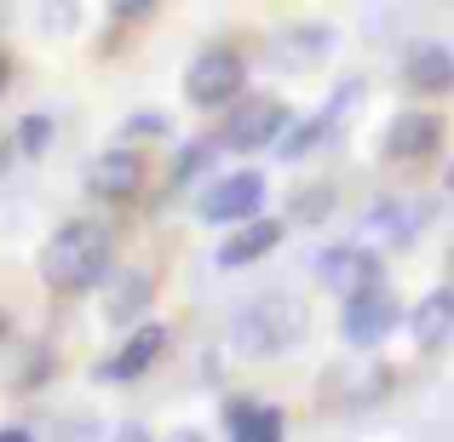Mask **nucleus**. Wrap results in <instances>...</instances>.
I'll list each match as a JSON object with an SVG mask.
<instances>
[{"label": "nucleus", "mask_w": 454, "mask_h": 442, "mask_svg": "<svg viewBox=\"0 0 454 442\" xmlns=\"http://www.w3.org/2000/svg\"><path fill=\"white\" fill-rule=\"evenodd\" d=\"M46 144H52V121H46V115H23L18 121V138H12V150L18 155H46Z\"/></svg>", "instance_id": "a211bd4d"}, {"label": "nucleus", "mask_w": 454, "mask_h": 442, "mask_svg": "<svg viewBox=\"0 0 454 442\" xmlns=\"http://www.w3.org/2000/svg\"><path fill=\"white\" fill-rule=\"evenodd\" d=\"M259 207H265V178L259 173H224V178H213L207 196L196 201V213L207 224H242V219H254Z\"/></svg>", "instance_id": "39448f33"}, {"label": "nucleus", "mask_w": 454, "mask_h": 442, "mask_svg": "<svg viewBox=\"0 0 454 442\" xmlns=\"http://www.w3.org/2000/svg\"><path fill=\"white\" fill-rule=\"evenodd\" d=\"M110 12H115L121 23H133V18H150V12H155V0H110Z\"/></svg>", "instance_id": "412c9836"}, {"label": "nucleus", "mask_w": 454, "mask_h": 442, "mask_svg": "<svg viewBox=\"0 0 454 442\" xmlns=\"http://www.w3.org/2000/svg\"><path fill=\"white\" fill-rule=\"evenodd\" d=\"M46 29H58V35L75 29V0H46Z\"/></svg>", "instance_id": "aec40b11"}, {"label": "nucleus", "mask_w": 454, "mask_h": 442, "mask_svg": "<svg viewBox=\"0 0 454 442\" xmlns=\"http://www.w3.org/2000/svg\"><path fill=\"white\" fill-rule=\"evenodd\" d=\"M409 328H414V345H420V351H437V345H449V333H454V293H449V288L426 293L420 305H414Z\"/></svg>", "instance_id": "2eb2a0df"}, {"label": "nucleus", "mask_w": 454, "mask_h": 442, "mask_svg": "<svg viewBox=\"0 0 454 442\" xmlns=\"http://www.w3.org/2000/svg\"><path fill=\"white\" fill-rule=\"evenodd\" d=\"M449 196H454V161H449Z\"/></svg>", "instance_id": "bb28decb"}, {"label": "nucleus", "mask_w": 454, "mask_h": 442, "mask_svg": "<svg viewBox=\"0 0 454 442\" xmlns=\"http://www.w3.org/2000/svg\"><path fill=\"white\" fill-rule=\"evenodd\" d=\"M277 242H282V219H242L236 224V236L231 242H219V265L224 270H242V265H254V259H265V253H277Z\"/></svg>", "instance_id": "f8f14e48"}, {"label": "nucleus", "mask_w": 454, "mask_h": 442, "mask_svg": "<svg viewBox=\"0 0 454 442\" xmlns=\"http://www.w3.org/2000/svg\"><path fill=\"white\" fill-rule=\"evenodd\" d=\"M247 87V64L236 46H207V52L190 58L184 69V98L196 110H219V104H236Z\"/></svg>", "instance_id": "7ed1b4c3"}, {"label": "nucleus", "mask_w": 454, "mask_h": 442, "mask_svg": "<svg viewBox=\"0 0 454 442\" xmlns=\"http://www.w3.org/2000/svg\"><path fill=\"white\" fill-rule=\"evenodd\" d=\"M167 442H201V431H173Z\"/></svg>", "instance_id": "a878e982"}, {"label": "nucleus", "mask_w": 454, "mask_h": 442, "mask_svg": "<svg viewBox=\"0 0 454 442\" xmlns=\"http://www.w3.org/2000/svg\"><path fill=\"white\" fill-rule=\"evenodd\" d=\"M403 75H409V87L414 92H449L454 87V52L443 41H420V46H409V58H403Z\"/></svg>", "instance_id": "4468645a"}, {"label": "nucleus", "mask_w": 454, "mask_h": 442, "mask_svg": "<svg viewBox=\"0 0 454 442\" xmlns=\"http://www.w3.org/2000/svg\"><path fill=\"white\" fill-rule=\"evenodd\" d=\"M12 339V316H6V310H0V345H6Z\"/></svg>", "instance_id": "393cba45"}, {"label": "nucleus", "mask_w": 454, "mask_h": 442, "mask_svg": "<svg viewBox=\"0 0 454 442\" xmlns=\"http://www.w3.org/2000/svg\"><path fill=\"white\" fill-rule=\"evenodd\" d=\"M6 81H12V58L0 52V92H6Z\"/></svg>", "instance_id": "b1692460"}, {"label": "nucleus", "mask_w": 454, "mask_h": 442, "mask_svg": "<svg viewBox=\"0 0 454 442\" xmlns=\"http://www.w3.org/2000/svg\"><path fill=\"white\" fill-rule=\"evenodd\" d=\"M110 253H115V236L98 219H69L41 247V282L52 293H87L110 276Z\"/></svg>", "instance_id": "f257e3e1"}, {"label": "nucleus", "mask_w": 454, "mask_h": 442, "mask_svg": "<svg viewBox=\"0 0 454 442\" xmlns=\"http://www.w3.org/2000/svg\"><path fill=\"white\" fill-rule=\"evenodd\" d=\"M161 351H167V328L161 322H138V328L121 339V351L98 362V379L104 385H133V379H145L150 368L161 362Z\"/></svg>", "instance_id": "423d86ee"}, {"label": "nucleus", "mask_w": 454, "mask_h": 442, "mask_svg": "<svg viewBox=\"0 0 454 442\" xmlns=\"http://www.w3.org/2000/svg\"><path fill=\"white\" fill-rule=\"evenodd\" d=\"M328 207H333L328 190H305V196L294 201V219H310V224H317V219H328Z\"/></svg>", "instance_id": "6ab92c4d"}, {"label": "nucleus", "mask_w": 454, "mask_h": 442, "mask_svg": "<svg viewBox=\"0 0 454 442\" xmlns=\"http://www.w3.org/2000/svg\"><path fill=\"white\" fill-rule=\"evenodd\" d=\"M351 98H363V81H345V87L333 92L328 104H322V115H317V121L294 127V133L282 138V155H288V161H300V155H310V150H322V144H328V133H333V127H340V115L351 110Z\"/></svg>", "instance_id": "9b49d317"}, {"label": "nucleus", "mask_w": 454, "mask_h": 442, "mask_svg": "<svg viewBox=\"0 0 454 442\" xmlns=\"http://www.w3.org/2000/svg\"><path fill=\"white\" fill-rule=\"evenodd\" d=\"M138 184H145L138 150H104L87 167V196H98V201H127V196H138Z\"/></svg>", "instance_id": "1a4fd4ad"}, {"label": "nucleus", "mask_w": 454, "mask_h": 442, "mask_svg": "<svg viewBox=\"0 0 454 442\" xmlns=\"http://www.w3.org/2000/svg\"><path fill=\"white\" fill-rule=\"evenodd\" d=\"M224 431H231V442H282L288 437V414L277 402H231Z\"/></svg>", "instance_id": "ddd939ff"}, {"label": "nucleus", "mask_w": 454, "mask_h": 442, "mask_svg": "<svg viewBox=\"0 0 454 442\" xmlns=\"http://www.w3.org/2000/svg\"><path fill=\"white\" fill-rule=\"evenodd\" d=\"M300 333H305V310H300V299H288V293H265V299H254V305L236 316L231 339H236V351H242V356H277V351H288Z\"/></svg>", "instance_id": "f03ea898"}, {"label": "nucleus", "mask_w": 454, "mask_h": 442, "mask_svg": "<svg viewBox=\"0 0 454 442\" xmlns=\"http://www.w3.org/2000/svg\"><path fill=\"white\" fill-rule=\"evenodd\" d=\"M391 328H397V299L380 288V282L345 299V310H340V333H345V345H380Z\"/></svg>", "instance_id": "0eeeda50"}, {"label": "nucleus", "mask_w": 454, "mask_h": 442, "mask_svg": "<svg viewBox=\"0 0 454 442\" xmlns=\"http://www.w3.org/2000/svg\"><path fill=\"white\" fill-rule=\"evenodd\" d=\"M110 442H150V431H138V425H127V431H115Z\"/></svg>", "instance_id": "5701e85b"}, {"label": "nucleus", "mask_w": 454, "mask_h": 442, "mask_svg": "<svg viewBox=\"0 0 454 442\" xmlns=\"http://www.w3.org/2000/svg\"><path fill=\"white\" fill-rule=\"evenodd\" d=\"M0 442H35L29 425H0Z\"/></svg>", "instance_id": "4be33fe9"}, {"label": "nucleus", "mask_w": 454, "mask_h": 442, "mask_svg": "<svg viewBox=\"0 0 454 442\" xmlns=\"http://www.w3.org/2000/svg\"><path fill=\"white\" fill-rule=\"evenodd\" d=\"M282 133H288V104L282 98H242L224 115L219 144L236 150V155H254V150H270Z\"/></svg>", "instance_id": "20e7f679"}, {"label": "nucleus", "mask_w": 454, "mask_h": 442, "mask_svg": "<svg viewBox=\"0 0 454 442\" xmlns=\"http://www.w3.org/2000/svg\"><path fill=\"white\" fill-rule=\"evenodd\" d=\"M150 299H155V288H150L145 270H121V276L110 282V293H104V316H110L115 328H127V322H138L150 310Z\"/></svg>", "instance_id": "dca6fc26"}, {"label": "nucleus", "mask_w": 454, "mask_h": 442, "mask_svg": "<svg viewBox=\"0 0 454 442\" xmlns=\"http://www.w3.org/2000/svg\"><path fill=\"white\" fill-rule=\"evenodd\" d=\"M432 219V207H403V201H386V207H374V219H368V230L380 236V242H414V230Z\"/></svg>", "instance_id": "f3484780"}, {"label": "nucleus", "mask_w": 454, "mask_h": 442, "mask_svg": "<svg viewBox=\"0 0 454 442\" xmlns=\"http://www.w3.org/2000/svg\"><path fill=\"white\" fill-rule=\"evenodd\" d=\"M374 282H380V259L368 247H328L317 259V288H328L333 299H351V293L374 288Z\"/></svg>", "instance_id": "6e6552de"}, {"label": "nucleus", "mask_w": 454, "mask_h": 442, "mask_svg": "<svg viewBox=\"0 0 454 442\" xmlns=\"http://www.w3.org/2000/svg\"><path fill=\"white\" fill-rule=\"evenodd\" d=\"M437 144H443V121L426 115V110H403L397 121L386 127L380 155H386V161H420V155H432Z\"/></svg>", "instance_id": "9d476101"}]
</instances>
